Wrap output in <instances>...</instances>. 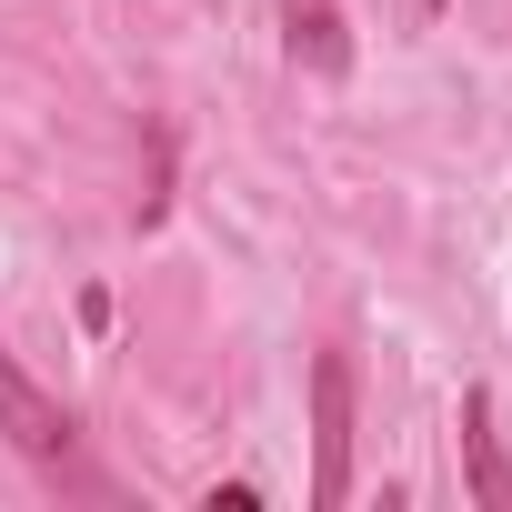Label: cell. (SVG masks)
Segmentation results:
<instances>
[{"label":"cell","instance_id":"cell-1","mask_svg":"<svg viewBox=\"0 0 512 512\" xmlns=\"http://www.w3.org/2000/svg\"><path fill=\"white\" fill-rule=\"evenodd\" d=\"M0 442H11L21 462H41L51 482H71V492H111L101 472H81V422H71V402H51V392L11 362V342H0Z\"/></svg>","mask_w":512,"mask_h":512},{"label":"cell","instance_id":"cell-2","mask_svg":"<svg viewBox=\"0 0 512 512\" xmlns=\"http://www.w3.org/2000/svg\"><path fill=\"white\" fill-rule=\"evenodd\" d=\"M352 502V352H312V512Z\"/></svg>","mask_w":512,"mask_h":512},{"label":"cell","instance_id":"cell-3","mask_svg":"<svg viewBox=\"0 0 512 512\" xmlns=\"http://www.w3.org/2000/svg\"><path fill=\"white\" fill-rule=\"evenodd\" d=\"M462 492H472L482 512H512V452H502V432H492V382L462 392Z\"/></svg>","mask_w":512,"mask_h":512},{"label":"cell","instance_id":"cell-4","mask_svg":"<svg viewBox=\"0 0 512 512\" xmlns=\"http://www.w3.org/2000/svg\"><path fill=\"white\" fill-rule=\"evenodd\" d=\"M282 31H292V61H302V71H322V81H342V71H352V31H342L332 0H292Z\"/></svg>","mask_w":512,"mask_h":512},{"label":"cell","instance_id":"cell-5","mask_svg":"<svg viewBox=\"0 0 512 512\" xmlns=\"http://www.w3.org/2000/svg\"><path fill=\"white\" fill-rule=\"evenodd\" d=\"M251 502H262L251 482H211V492H201V512H251Z\"/></svg>","mask_w":512,"mask_h":512},{"label":"cell","instance_id":"cell-6","mask_svg":"<svg viewBox=\"0 0 512 512\" xmlns=\"http://www.w3.org/2000/svg\"><path fill=\"white\" fill-rule=\"evenodd\" d=\"M422 11H442V0H422Z\"/></svg>","mask_w":512,"mask_h":512}]
</instances>
